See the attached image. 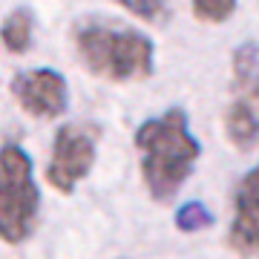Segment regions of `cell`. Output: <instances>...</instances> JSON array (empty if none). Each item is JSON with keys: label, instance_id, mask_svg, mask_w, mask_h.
I'll return each instance as SVG.
<instances>
[{"label": "cell", "instance_id": "obj_1", "mask_svg": "<svg viewBox=\"0 0 259 259\" xmlns=\"http://www.w3.org/2000/svg\"><path fill=\"white\" fill-rule=\"evenodd\" d=\"M136 150L141 153V179L153 202H170L193 176L202 158V144L190 133V118L182 107L141 121L136 130Z\"/></svg>", "mask_w": 259, "mask_h": 259}, {"label": "cell", "instance_id": "obj_2", "mask_svg": "<svg viewBox=\"0 0 259 259\" xmlns=\"http://www.w3.org/2000/svg\"><path fill=\"white\" fill-rule=\"evenodd\" d=\"M72 44L83 69L104 81L133 83L156 72V44L136 26H118L112 20H78Z\"/></svg>", "mask_w": 259, "mask_h": 259}, {"label": "cell", "instance_id": "obj_3", "mask_svg": "<svg viewBox=\"0 0 259 259\" xmlns=\"http://www.w3.org/2000/svg\"><path fill=\"white\" fill-rule=\"evenodd\" d=\"M40 216V187L32 156L20 144L0 147V239L20 245L32 236Z\"/></svg>", "mask_w": 259, "mask_h": 259}, {"label": "cell", "instance_id": "obj_4", "mask_svg": "<svg viewBox=\"0 0 259 259\" xmlns=\"http://www.w3.org/2000/svg\"><path fill=\"white\" fill-rule=\"evenodd\" d=\"M98 158V127L87 121H72L58 127L52 141V158L47 164V185L69 196L93 173Z\"/></svg>", "mask_w": 259, "mask_h": 259}, {"label": "cell", "instance_id": "obj_5", "mask_svg": "<svg viewBox=\"0 0 259 259\" xmlns=\"http://www.w3.org/2000/svg\"><path fill=\"white\" fill-rule=\"evenodd\" d=\"M12 98L32 118H58L69 107V83L52 66L23 69L9 83Z\"/></svg>", "mask_w": 259, "mask_h": 259}, {"label": "cell", "instance_id": "obj_6", "mask_svg": "<svg viewBox=\"0 0 259 259\" xmlns=\"http://www.w3.org/2000/svg\"><path fill=\"white\" fill-rule=\"evenodd\" d=\"M228 245L239 256H259V164L250 167L233 190V222Z\"/></svg>", "mask_w": 259, "mask_h": 259}, {"label": "cell", "instance_id": "obj_7", "mask_svg": "<svg viewBox=\"0 0 259 259\" xmlns=\"http://www.w3.org/2000/svg\"><path fill=\"white\" fill-rule=\"evenodd\" d=\"M231 69H233L231 101L250 104V107L259 110V44L256 40H245V44L233 49Z\"/></svg>", "mask_w": 259, "mask_h": 259}, {"label": "cell", "instance_id": "obj_8", "mask_svg": "<svg viewBox=\"0 0 259 259\" xmlns=\"http://www.w3.org/2000/svg\"><path fill=\"white\" fill-rule=\"evenodd\" d=\"M225 139L239 153H248L259 144V110L250 104L231 101L225 110Z\"/></svg>", "mask_w": 259, "mask_h": 259}, {"label": "cell", "instance_id": "obj_9", "mask_svg": "<svg viewBox=\"0 0 259 259\" xmlns=\"http://www.w3.org/2000/svg\"><path fill=\"white\" fill-rule=\"evenodd\" d=\"M32 40H35V15L29 6H18L12 9L3 23H0V44L6 52L12 55H23L32 49Z\"/></svg>", "mask_w": 259, "mask_h": 259}, {"label": "cell", "instance_id": "obj_10", "mask_svg": "<svg viewBox=\"0 0 259 259\" xmlns=\"http://www.w3.org/2000/svg\"><path fill=\"white\" fill-rule=\"evenodd\" d=\"M118 3L133 18L153 23V26H164L173 12V0H118Z\"/></svg>", "mask_w": 259, "mask_h": 259}, {"label": "cell", "instance_id": "obj_11", "mask_svg": "<svg viewBox=\"0 0 259 259\" xmlns=\"http://www.w3.org/2000/svg\"><path fill=\"white\" fill-rule=\"evenodd\" d=\"M190 12H193V18L199 20V23L219 26V23L233 18L236 0H190Z\"/></svg>", "mask_w": 259, "mask_h": 259}, {"label": "cell", "instance_id": "obj_12", "mask_svg": "<svg viewBox=\"0 0 259 259\" xmlns=\"http://www.w3.org/2000/svg\"><path fill=\"white\" fill-rule=\"evenodd\" d=\"M173 222H176V228L182 233H199V231H204V228L213 225V213L202 202H185L176 210Z\"/></svg>", "mask_w": 259, "mask_h": 259}]
</instances>
